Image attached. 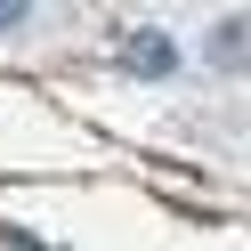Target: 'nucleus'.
<instances>
[{
    "mask_svg": "<svg viewBox=\"0 0 251 251\" xmlns=\"http://www.w3.org/2000/svg\"><path fill=\"white\" fill-rule=\"evenodd\" d=\"M130 65H138V73H170V41H154V33L130 41Z\"/></svg>",
    "mask_w": 251,
    "mask_h": 251,
    "instance_id": "1",
    "label": "nucleus"
}]
</instances>
